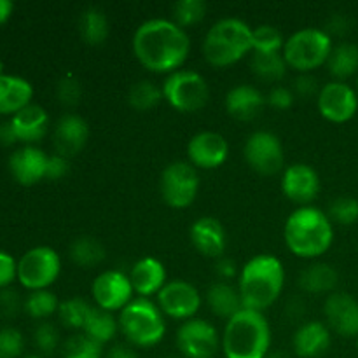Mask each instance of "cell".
Segmentation results:
<instances>
[{
    "label": "cell",
    "instance_id": "obj_36",
    "mask_svg": "<svg viewBox=\"0 0 358 358\" xmlns=\"http://www.w3.org/2000/svg\"><path fill=\"white\" fill-rule=\"evenodd\" d=\"M63 358H101L103 357V345L91 339L90 336L73 334L63 343Z\"/></svg>",
    "mask_w": 358,
    "mask_h": 358
},
{
    "label": "cell",
    "instance_id": "obj_24",
    "mask_svg": "<svg viewBox=\"0 0 358 358\" xmlns=\"http://www.w3.org/2000/svg\"><path fill=\"white\" fill-rule=\"evenodd\" d=\"M268 103L264 94L250 84H238L226 94V110L238 121H252Z\"/></svg>",
    "mask_w": 358,
    "mask_h": 358
},
{
    "label": "cell",
    "instance_id": "obj_28",
    "mask_svg": "<svg viewBox=\"0 0 358 358\" xmlns=\"http://www.w3.org/2000/svg\"><path fill=\"white\" fill-rule=\"evenodd\" d=\"M206 303H208L213 315L226 318V320H229L238 311L243 310L241 296L236 287L231 285L229 282H222V280L210 285L208 292H206Z\"/></svg>",
    "mask_w": 358,
    "mask_h": 358
},
{
    "label": "cell",
    "instance_id": "obj_50",
    "mask_svg": "<svg viewBox=\"0 0 358 358\" xmlns=\"http://www.w3.org/2000/svg\"><path fill=\"white\" fill-rule=\"evenodd\" d=\"M215 271H217V276H219L222 282H229V280H233L234 276L238 275L236 262H234L233 259H227V257L217 259Z\"/></svg>",
    "mask_w": 358,
    "mask_h": 358
},
{
    "label": "cell",
    "instance_id": "obj_49",
    "mask_svg": "<svg viewBox=\"0 0 358 358\" xmlns=\"http://www.w3.org/2000/svg\"><path fill=\"white\" fill-rule=\"evenodd\" d=\"M350 27H352V21H350L348 16L345 14H332L329 17L327 24H325V31L329 35H345L350 31Z\"/></svg>",
    "mask_w": 358,
    "mask_h": 358
},
{
    "label": "cell",
    "instance_id": "obj_45",
    "mask_svg": "<svg viewBox=\"0 0 358 358\" xmlns=\"http://www.w3.org/2000/svg\"><path fill=\"white\" fill-rule=\"evenodd\" d=\"M322 87L318 86L317 77L311 76V73H299L294 80V94L303 98H311L318 96Z\"/></svg>",
    "mask_w": 358,
    "mask_h": 358
},
{
    "label": "cell",
    "instance_id": "obj_31",
    "mask_svg": "<svg viewBox=\"0 0 358 358\" xmlns=\"http://www.w3.org/2000/svg\"><path fill=\"white\" fill-rule=\"evenodd\" d=\"M325 65L331 76L336 77V80L345 83V79L358 72V45L350 44V42L334 45Z\"/></svg>",
    "mask_w": 358,
    "mask_h": 358
},
{
    "label": "cell",
    "instance_id": "obj_3",
    "mask_svg": "<svg viewBox=\"0 0 358 358\" xmlns=\"http://www.w3.org/2000/svg\"><path fill=\"white\" fill-rule=\"evenodd\" d=\"M285 245L296 257H322L334 241L332 220L317 206H299L289 215L283 229Z\"/></svg>",
    "mask_w": 358,
    "mask_h": 358
},
{
    "label": "cell",
    "instance_id": "obj_14",
    "mask_svg": "<svg viewBox=\"0 0 358 358\" xmlns=\"http://www.w3.org/2000/svg\"><path fill=\"white\" fill-rule=\"evenodd\" d=\"M94 304L105 311H122L133 301L131 280L129 275L119 271V269H107L94 278L91 285Z\"/></svg>",
    "mask_w": 358,
    "mask_h": 358
},
{
    "label": "cell",
    "instance_id": "obj_38",
    "mask_svg": "<svg viewBox=\"0 0 358 358\" xmlns=\"http://www.w3.org/2000/svg\"><path fill=\"white\" fill-rule=\"evenodd\" d=\"M206 6L205 0H178L173 6V21L180 28L192 27V24H198L203 17L206 16Z\"/></svg>",
    "mask_w": 358,
    "mask_h": 358
},
{
    "label": "cell",
    "instance_id": "obj_27",
    "mask_svg": "<svg viewBox=\"0 0 358 358\" xmlns=\"http://www.w3.org/2000/svg\"><path fill=\"white\" fill-rule=\"evenodd\" d=\"M338 271L332 268L327 262H315V264L308 266L301 271L299 275V287L303 292L313 294H329L331 296L334 292L336 285H338Z\"/></svg>",
    "mask_w": 358,
    "mask_h": 358
},
{
    "label": "cell",
    "instance_id": "obj_33",
    "mask_svg": "<svg viewBox=\"0 0 358 358\" xmlns=\"http://www.w3.org/2000/svg\"><path fill=\"white\" fill-rule=\"evenodd\" d=\"M70 259L80 268H94L105 259V247L93 236H79L70 245Z\"/></svg>",
    "mask_w": 358,
    "mask_h": 358
},
{
    "label": "cell",
    "instance_id": "obj_46",
    "mask_svg": "<svg viewBox=\"0 0 358 358\" xmlns=\"http://www.w3.org/2000/svg\"><path fill=\"white\" fill-rule=\"evenodd\" d=\"M16 278H17V262L14 261L13 255L0 250V289L9 287Z\"/></svg>",
    "mask_w": 358,
    "mask_h": 358
},
{
    "label": "cell",
    "instance_id": "obj_25",
    "mask_svg": "<svg viewBox=\"0 0 358 358\" xmlns=\"http://www.w3.org/2000/svg\"><path fill=\"white\" fill-rule=\"evenodd\" d=\"M10 124L17 136V142L31 145L44 138L48 133L49 115L41 105L30 103L10 117Z\"/></svg>",
    "mask_w": 358,
    "mask_h": 358
},
{
    "label": "cell",
    "instance_id": "obj_32",
    "mask_svg": "<svg viewBox=\"0 0 358 358\" xmlns=\"http://www.w3.org/2000/svg\"><path fill=\"white\" fill-rule=\"evenodd\" d=\"M250 66L262 83L269 84L282 80L289 70L282 52H252Z\"/></svg>",
    "mask_w": 358,
    "mask_h": 358
},
{
    "label": "cell",
    "instance_id": "obj_30",
    "mask_svg": "<svg viewBox=\"0 0 358 358\" xmlns=\"http://www.w3.org/2000/svg\"><path fill=\"white\" fill-rule=\"evenodd\" d=\"M83 332L96 343H100V345H107L117 336L119 322L110 311H105L98 306H91Z\"/></svg>",
    "mask_w": 358,
    "mask_h": 358
},
{
    "label": "cell",
    "instance_id": "obj_2",
    "mask_svg": "<svg viewBox=\"0 0 358 358\" xmlns=\"http://www.w3.org/2000/svg\"><path fill=\"white\" fill-rule=\"evenodd\" d=\"M285 287V268L276 255L259 254L241 268L238 292L245 310L264 313L278 301Z\"/></svg>",
    "mask_w": 358,
    "mask_h": 358
},
{
    "label": "cell",
    "instance_id": "obj_9",
    "mask_svg": "<svg viewBox=\"0 0 358 358\" xmlns=\"http://www.w3.org/2000/svg\"><path fill=\"white\" fill-rule=\"evenodd\" d=\"M62 273V259L51 247H34L17 261V280L30 292L48 290Z\"/></svg>",
    "mask_w": 358,
    "mask_h": 358
},
{
    "label": "cell",
    "instance_id": "obj_57",
    "mask_svg": "<svg viewBox=\"0 0 358 358\" xmlns=\"http://www.w3.org/2000/svg\"><path fill=\"white\" fill-rule=\"evenodd\" d=\"M357 346H358V338H357Z\"/></svg>",
    "mask_w": 358,
    "mask_h": 358
},
{
    "label": "cell",
    "instance_id": "obj_5",
    "mask_svg": "<svg viewBox=\"0 0 358 358\" xmlns=\"http://www.w3.org/2000/svg\"><path fill=\"white\" fill-rule=\"evenodd\" d=\"M254 28L238 17L213 23L203 41V56L212 66H231L254 51Z\"/></svg>",
    "mask_w": 358,
    "mask_h": 358
},
{
    "label": "cell",
    "instance_id": "obj_21",
    "mask_svg": "<svg viewBox=\"0 0 358 358\" xmlns=\"http://www.w3.org/2000/svg\"><path fill=\"white\" fill-rule=\"evenodd\" d=\"M48 154L35 145H24L9 157V170L21 185H35L45 178Z\"/></svg>",
    "mask_w": 358,
    "mask_h": 358
},
{
    "label": "cell",
    "instance_id": "obj_41",
    "mask_svg": "<svg viewBox=\"0 0 358 358\" xmlns=\"http://www.w3.org/2000/svg\"><path fill=\"white\" fill-rule=\"evenodd\" d=\"M34 341L35 346L38 348V352L44 353V355H51L58 350L59 346V332L49 322H42L37 325L34 332Z\"/></svg>",
    "mask_w": 358,
    "mask_h": 358
},
{
    "label": "cell",
    "instance_id": "obj_34",
    "mask_svg": "<svg viewBox=\"0 0 358 358\" xmlns=\"http://www.w3.org/2000/svg\"><path fill=\"white\" fill-rule=\"evenodd\" d=\"M161 100H163V90L152 80H138L128 91V103L138 112H147L157 107Z\"/></svg>",
    "mask_w": 358,
    "mask_h": 358
},
{
    "label": "cell",
    "instance_id": "obj_16",
    "mask_svg": "<svg viewBox=\"0 0 358 358\" xmlns=\"http://www.w3.org/2000/svg\"><path fill=\"white\" fill-rule=\"evenodd\" d=\"M187 157L196 170H215L229 157V143L220 133H196L187 143Z\"/></svg>",
    "mask_w": 358,
    "mask_h": 358
},
{
    "label": "cell",
    "instance_id": "obj_39",
    "mask_svg": "<svg viewBox=\"0 0 358 358\" xmlns=\"http://www.w3.org/2000/svg\"><path fill=\"white\" fill-rule=\"evenodd\" d=\"M254 51L252 52H282L285 45L282 31L273 24H261L254 28Z\"/></svg>",
    "mask_w": 358,
    "mask_h": 358
},
{
    "label": "cell",
    "instance_id": "obj_18",
    "mask_svg": "<svg viewBox=\"0 0 358 358\" xmlns=\"http://www.w3.org/2000/svg\"><path fill=\"white\" fill-rule=\"evenodd\" d=\"M327 327L343 338H358V301L345 292H332L324 304Z\"/></svg>",
    "mask_w": 358,
    "mask_h": 358
},
{
    "label": "cell",
    "instance_id": "obj_55",
    "mask_svg": "<svg viewBox=\"0 0 358 358\" xmlns=\"http://www.w3.org/2000/svg\"><path fill=\"white\" fill-rule=\"evenodd\" d=\"M0 76H3V62L0 59Z\"/></svg>",
    "mask_w": 358,
    "mask_h": 358
},
{
    "label": "cell",
    "instance_id": "obj_12",
    "mask_svg": "<svg viewBox=\"0 0 358 358\" xmlns=\"http://www.w3.org/2000/svg\"><path fill=\"white\" fill-rule=\"evenodd\" d=\"M201 303L199 290L185 280H170L156 296V304L164 317L182 322L196 318Z\"/></svg>",
    "mask_w": 358,
    "mask_h": 358
},
{
    "label": "cell",
    "instance_id": "obj_51",
    "mask_svg": "<svg viewBox=\"0 0 358 358\" xmlns=\"http://www.w3.org/2000/svg\"><path fill=\"white\" fill-rule=\"evenodd\" d=\"M105 358H138L136 352L133 350V346L129 345H114L107 352Z\"/></svg>",
    "mask_w": 358,
    "mask_h": 358
},
{
    "label": "cell",
    "instance_id": "obj_22",
    "mask_svg": "<svg viewBox=\"0 0 358 358\" xmlns=\"http://www.w3.org/2000/svg\"><path fill=\"white\" fill-rule=\"evenodd\" d=\"M129 280L135 294L138 297L150 299L157 296L164 285H166V268L163 262L156 257H143L133 264L129 271Z\"/></svg>",
    "mask_w": 358,
    "mask_h": 358
},
{
    "label": "cell",
    "instance_id": "obj_11",
    "mask_svg": "<svg viewBox=\"0 0 358 358\" xmlns=\"http://www.w3.org/2000/svg\"><path fill=\"white\" fill-rule=\"evenodd\" d=\"M248 166L257 173L271 177L285 170V152L278 136L271 131H255L243 147Z\"/></svg>",
    "mask_w": 358,
    "mask_h": 358
},
{
    "label": "cell",
    "instance_id": "obj_7",
    "mask_svg": "<svg viewBox=\"0 0 358 358\" xmlns=\"http://www.w3.org/2000/svg\"><path fill=\"white\" fill-rule=\"evenodd\" d=\"M332 37L322 28H301L285 38L283 58L287 66L299 73H311L325 65L331 56Z\"/></svg>",
    "mask_w": 358,
    "mask_h": 358
},
{
    "label": "cell",
    "instance_id": "obj_15",
    "mask_svg": "<svg viewBox=\"0 0 358 358\" xmlns=\"http://www.w3.org/2000/svg\"><path fill=\"white\" fill-rule=\"evenodd\" d=\"M318 112L334 124H343L355 117L358 110V93L343 80L324 84L317 96Z\"/></svg>",
    "mask_w": 358,
    "mask_h": 358
},
{
    "label": "cell",
    "instance_id": "obj_42",
    "mask_svg": "<svg viewBox=\"0 0 358 358\" xmlns=\"http://www.w3.org/2000/svg\"><path fill=\"white\" fill-rule=\"evenodd\" d=\"M56 96L65 107H76L83 100V86L76 76H65L58 80Z\"/></svg>",
    "mask_w": 358,
    "mask_h": 358
},
{
    "label": "cell",
    "instance_id": "obj_48",
    "mask_svg": "<svg viewBox=\"0 0 358 358\" xmlns=\"http://www.w3.org/2000/svg\"><path fill=\"white\" fill-rule=\"evenodd\" d=\"M21 306V299L17 296L16 290H9V289H3L0 292V313L3 317H14V315L20 311Z\"/></svg>",
    "mask_w": 358,
    "mask_h": 358
},
{
    "label": "cell",
    "instance_id": "obj_1",
    "mask_svg": "<svg viewBox=\"0 0 358 358\" xmlns=\"http://www.w3.org/2000/svg\"><path fill=\"white\" fill-rule=\"evenodd\" d=\"M131 49L143 69L168 76L185 63L191 52V38L173 20L152 17L136 28Z\"/></svg>",
    "mask_w": 358,
    "mask_h": 358
},
{
    "label": "cell",
    "instance_id": "obj_35",
    "mask_svg": "<svg viewBox=\"0 0 358 358\" xmlns=\"http://www.w3.org/2000/svg\"><path fill=\"white\" fill-rule=\"evenodd\" d=\"M23 308L31 318L44 320V318H49L51 315L58 313L59 301L51 290H35V292L28 294Z\"/></svg>",
    "mask_w": 358,
    "mask_h": 358
},
{
    "label": "cell",
    "instance_id": "obj_56",
    "mask_svg": "<svg viewBox=\"0 0 358 358\" xmlns=\"http://www.w3.org/2000/svg\"><path fill=\"white\" fill-rule=\"evenodd\" d=\"M23 358H44V357H41V355H27V357H23Z\"/></svg>",
    "mask_w": 358,
    "mask_h": 358
},
{
    "label": "cell",
    "instance_id": "obj_44",
    "mask_svg": "<svg viewBox=\"0 0 358 358\" xmlns=\"http://www.w3.org/2000/svg\"><path fill=\"white\" fill-rule=\"evenodd\" d=\"M294 98H296V94L292 90L285 86H275L266 96V101L276 110H287L294 105Z\"/></svg>",
    "mask_w": 358,
    "mask_h": 358
},
{
    "label": "cell",
    "instance_id": "obj_6",
    "mask_svg": "<svg viewBox=\"0 0 358 358\" xmlns=\"http://www.w3.org/2000/svg\"><path fill=\"white\" fill-rule=\"evenodd\" d=\"M117 322L126 341L136 348H152L159 345L166 334L163 311L154 301L145 297H136L119 311Z\"/></svg>",
    "mask_w": 358,
    "mask_h": 358
},
{
    "label": "cell",
    "instance_id": "obj_53",
    "mask_svg": "<svg viewBox=\"0 0 358 358\" xmlns=\"http://www.w3.org/2000/svg\"><path fill=\"white\" fill-rule=\"evenodd\" d=\"M13 9L14 3L10 0H0V27L9 20L10 14H13Z\"/></svg>",
    "mask_w": 358,
    "mask_h": 358
},
{
    "label": "cell",
    "instance_id": "obj_58",
    "mask_svg": "<svg viewBox=\"0 0 358 358\" xmlns=\"http://www.w3.org/2000/svg\"><path fill=\"white\" fill-rule=\"evenodd\" d=\"M170 358H178V357H170Z\"/></svg>",
    "mask_w": 358,
    "mask_h": 358
},
{
    "label": "cell",
    "instance_id": "obj_40",
    "mask_svg": "<svg viewBox=\"0 0 358 358\" xmlns=\"http://www.w3.org/2000/svg\"><path fill=\"white\" fill-rule=\"evenodd\" d=\"M329 219L341 226H352L358 220V199L350 198V196H341L334 199L329 206L327 212Z\"/></svg>",
    "mask_w": 358,
    "mask_h": 358
},
{
    "label": "cell",
    "instance_id": "obj_8",
    "mask_svg": "<svg viewBox=\"0 0 358 358\" xmlns=\"http://www.w3.org/2000/svg\"><path fill=\"white\" fill-rule=\"evenodd\" d=\"M161 90H163V100H166L171 108L184 114L201 110L210 100L208 83L201 73L194 70L180 69L173 73H168Z\"/></svg>",
    "mask_w": 358,
    "mask_h": 358
},
{
    "label": "cell",
    "instance_id": "obj_26",
    "mask_svg": "<svg viewBox=\"0 0 358 358\" xmlns=\"http://www.w3.org/2000/svg\"><path fill=\"white\" fill-rule=\"evenodd\" d=\"M34 87L27 79L17 76H0V114L14 115L30 105Z\"/></svg>",
    "mask_w": 358,
    "mask_h": 358
},
{
    "label": "cell",
    "instance_id": "obj_17",
    "mask_svg": "<svg viewBox=\"0 0 358 358\" xmlns=\"http://www.w3.org/2000/svg\"><path fill=\"white\" fill-rule=\"evenodd\" d=\"M282 191L287 199L308 206L320 192V177L306 163H294L282 171Z\"/></svg>",
    "mask_w": 358,
    "mask_h": 358
},
{
    "label": "cell",
    "instance_id": "obj_19",
    "mask_svg": "<svg viewBox=\"0 0 358 358\" xmlns=\"http://www.w3.org/2000/svg\"><path fill=\"white\" fill-rule=\"evenodd\" d=\"M87 140H90V126L79 114H65L56 122L52 143L56 154L59 156L66 159L77 156L86 147Z\"/></svg>",
    "mask_w": 358,
    "mask_h": 358
},
{
    "label": "cell",
    "instance_id": "obj_37",
    "mask_svg": "<svg viewBox=\"0 0 358 358\" xmlns=\"http://www.w3.org/2000/svg\"><path fill=\"white\" fill-rule=\"evenodd\" d=\"M90 310L91 304L87 301L80 299V297H72V299L59 303L58 317L65 327L73 329V331H79V329L83 331Z\"/></svg>",
    "mask_w": 358,
    "mask_h": 358
},
{
    "label": "cell",
    "instance_id": "obj_20",
    "mask_svg": "<svg viewBox=\"0 0 358 358\" xmlns=\"http://www.w3.org/2000/svg\"><path fill=\"white\" fill-rule=\"evenodd\" d=\"M191 243L201 255L210 259L224 257L227 238L222 222L215 217H199L189 231Z\"/></svg>",
    "mask_w": 358,
    "mask_h": 358
},
{
    "label": "cell",
    "instance_id": "obj_47",
    "mask_svg": "<svg viewBox=\"0 0 358 358\" xmlns=\"http://www.w3.org/2000/svg\"><path fill=\"white\" fill-rule=\"evenodd\" d=\"M70 170V163L66 157L59 156V154H52L48 156V164H45V178L49 180H59L65 177Z\"/></svg>",
    "mask_w": 358,
    "mask_h": 358
},
{
    "label": "cell",
    "instance_id": "obj_13",
    "mask_svg": "<svg viewBox=\"0 0 358 358\" xmlns=\"http://www.w3.org/2000/svg\"><path fill=\"white\" fill-rule=\"evenodd\" d=\"M177 348L185 358H212L220 348V336L210 322L191 318L178 327Z\"/></svg>",
    "mask_w": 358,
    "mask_h": 358
},
{
    "label": "cell",
    "instance_id": "obj_52",
    "mask_svg": "<svg viewBox=\"0 0 358 358\" xmlns=\"http://www.w3.org/2000/svg\"><path fill=\"white\" fill-rule=\"evenodd\" d=\"M17 142V136L16 133H14V128L13 124H10V121H6L0 124V143L2 145H13V143Z\"/></svg>",
    "mask_w": 358,
    "mask_h": 358
},
{
    "label": "cell",
    "instance_id": "obj_43",
    "mask_svg": "<svg viewBox=\"0 0 358 358\" xmlns=\"http://www.w3.org/2000/svg\"><path fill=\"white\" fill-rule=\"evenodd\" d=\"M24 348V339L17 329H0V358H20Z\"/></svg>",
    "mask_w": 358,
    "mask_h": 358
},
{
    "label": "cell",
    "instance_id": "obj_54",
    "mask_svg": "<svg viewBox=\"0 0 358 358\" xmlns=\"http://www.w3.org/2000/svg\"><path fill=\"white\" fill-rule=\"evenodd\" d=\"M266 358H287L285 355H283V353H268V357Z\"/></svg>",
    "mask_w": 358,
    "mask_h": 358
},
{
    "label": "cell",
    "instance_id": "obj_10",
    "mask_svg": "<svg viewBox=\"0 0 358 358\" xmlns=\"http://www.w3.org/2000/svg\"><path fill=\"white\" fill-rule=\"evenodd\" d=\"M161 196L168 206L184 210L194 203L199 191L198 170L189 161H173L161 173Z\"/></svg>",
    "mask_w": 358,
    "mask_h": 358
},
{
    "label": "cell",
    "instance_id": "obj_29",
    "mask_svg": "<svg viewBox=\"0 0 358 358\" xmlns=\"http://www.w3.org/2000/svg\"><path fill=\"white\" fill-rule=\"evenodd\" d=\"M80 38L87 45H101L110 34L108 17L100 7H87L80 13L79 17Z\"/></svg>",
    "mask_w": 358,
    "mask_h": 358
},
{
    "label": "cell",
    "instance_id": "obj_23",
    "mask_svg": "<svg viewBox=\"0 0 358 358\" xmlns=\"http://www.w3.org/2000/svg\"><path fill=\"white\" fill-rule=\"evenodd\" d=\"M294 352L299 358H318L331 346V329L317 320L304 322L292 338Z\"/></svg>",
    "mask_w": 358,
    "mask_h": 358
},
{
    "label": "cell",
    "instance_id": "obj_4",
    "mask_svg": "<svg viewBox=\"0 0 358 358\" xmlns=\"http://www.w3.org/2000/svg\"><path fill=\"white\" fill-rule=\"evenodd\" d=\"M226 358H266L271 348V327L264 313L241 310L226 322L222 339Z\"/></svg>",
    "mask_w": 358,
    "mask_h": 358
}]
</instances>
